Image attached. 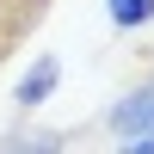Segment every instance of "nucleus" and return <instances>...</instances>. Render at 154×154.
Returning <instances> with one entry per match:
<instances>
[{
	"label": "nucleus",
	"mask_w": 154,
	"mask_h": 154,
	"mask_svg": "<svg viewBox=\"0 0 154 154\" xmlns=\"http://www.w3.org/2000/svg\"><path fill=\"white\" fill-rule=\"evenodd\" d=\"M111 130L123 136V142H130V136H154V80L148 86H136V93H123L117 105H111Z\"/></svg>",
	"instance_id": "f257e3e1"
},
{
	"label": "nucleus",
	"mask_w": 154,
	"mask_h": 154,
	"mask_svg": "<svg viewBox=\"0 0 154 154\" xmlns=\"http://www.w3.org/2000/svg\"><path fill=\"white\" fill-rule=\"evenodd\" d=\"M56 80H62V68H56V56H43V62H37V68H31V74L19 80V105H25V111H31V105H43V99L56 93Z\"/></svg>",
	"instance_id": "f03ea898"
},
{
	"label": "nucleus",
	"mask_w": 154,
	"mask_h": 154,
	"mask_svg": "<svg viewBox=\"0 0 154 154\" xmlns=\"http://www.w3.org/2000/svg\"><path fill=\"white\" fill-rule=\"evenodd\" d=\"M111 25H123V31L148 25V0H111Z\"/></svg>",
	"instance_id": "7ed1b4c3"
},
{
	"label": "nucleus",
	"mask_w": 154,
	"mask_h": 154,
	"mask_svg": "<svg viewBox=\"0 0 154 154\" xmlns=\"http://www.w3.org/2000/svg\"><path fill=\"white\" fill-rule=\"evenodd\" d=\"M68 148V136H31V142H19V154H62Z\"/></svg>",
	"instance_id": "20e7f679"
},
{
	"label": "nucleus",
	"mask_w": 154,
	"mask_h": 154,
	"mask_svg": "<svg viewBox=\"0 0 154 154\" xmlns=\"http://www.w3.org/2000/svg\"><path fill=\"white\" fill-rule=\"evenodd\" d=\"M123 154H154V136H130V142H123Z\"/></svg>",
	"instance_id": "39448f33"
},
{
	"label": "nucleus",
	"mask_w": 154,
	"mask_h": 154,
	"mask_svg": "<svg viewBox=\"0 0 154 154\" xmlns=\"http://www.w3.org/2000/svg\"><path fill=\"white\" fill-rule=\"evenodd\" d=\"M148 19H154V0H148Z\"/></svg>",
	"instance_id": "423d86ee"
}]
</instances>
